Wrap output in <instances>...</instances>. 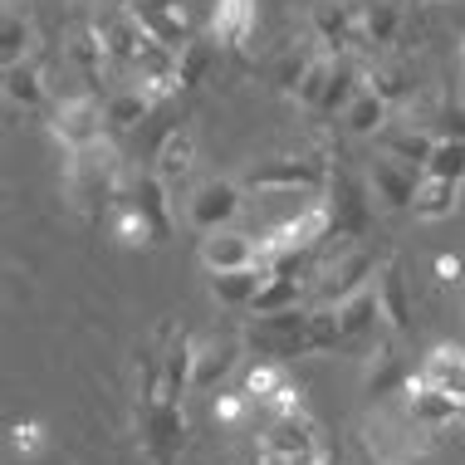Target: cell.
<instances>
[{"instance_id": "6da1fadb", "label": "cell", "mask_w": 465, "mask_h": 465, "mask_svg": "<svg viewBox=\"0 0 465 465\" xmlns=\"http://www.w3.org/2000/svg\"><path fill=\"white\" fill-rule=\"evenodd\" d=\"M123 186H128V172H123V157L108 137L84 153H64V192L89 221H108Z\"/></svg>"}, {"instance_id": "7a4b0ae2", "label": "cell", "mask_w": 465, "mask_h": 465, "mask_svg": "<svg viewBox=\"0 0 465 465\" xmlns=\"http://www.w3.org/2000/svg\"><path fill=\"white\" fill-rule=\"evenodd\" d=\"M333 182V153L329 147H299L284 157H265L245 172V192H304V196H323Z\"/></svg>"}, {"instance_id": "3957f363", "label": "cell", "mask_w": 465, "mask_h": 465, "mask_svg": "<svg viewBox=\"0 0 465 465\" xmlns=\"http://www.w3.org/2000/svg\"><path fill=\"white\" fill-rule=\"evenodd\" d=\"M245 348L255 358H274V362L313 353V309L299 304L284 313H255V323L245 329Z\"/></svg>"}, {"instance_id": "277c9868", "label": "cell", "mask_w": 465, "mask_h": 465, "mask_svg": "<svg viewBox=\"0 0 465 465\" xmlns=\"http://www.w3.org/2000/svg\"><path fill=\"white\" fill-rule=\"evenodd\" d=\"M186 446V411L172 397L137 401V450L153 465H177Z\"/></svg>"}, {"instance_id": "5b68a950", "label": "cell", "mask_w": 465, "mask_h": 465, "mask_svg": "<svg viewBox=\"0 0 465 465\" xmlns=\"http://www.w3.org/2000/svg\"><path fill=\"white\" fill-rule=\"evenodd\" d=\"M260 460L265 465H329L319 426L309 421V411L294 417H270V426L260 431Z\"/></svg>"}, {"instance_id": "8992f818", "label": "cell", "mask_w": 465, "mask_h": 465, "mask_svg": "<svg viewBox=\"0 0 465 465\" xmlns=\"http://www.w3.org/2000/svg\"><path fill=\"white\" fill-rule=\"evenodd\" d=\"M49 133L64 153H84V147L104 143L108 137V113H104V94H64L49 104Z\"/></svg>"}, {"instance_id": "52a82bcc", "label": "cell", "mask_w": 465, "mask_h": 465, "mask_svg": "<svg viewBox=\"0 0 465 465\" xmlns=\"http://www.w3.org/2000/svg\"><path fill=\"white\" fill-rule=\"evenodd\" d=\"M309 35L323 54H362V5L358 0H313Z\"/></svg>"}, {"instance_id": "ba28073f", "label": "cell", "mask_w": 465, "mask_h": 465, "mask_svg": "<svg viewBox=\"0 0 465 465\" xmlns=\"http://www.w3.org/2000/svg\"><path fill=\"white\" fill-rule=\"evenodd\" d=\"M323 201H329V216H333L329 241H362V235H368V221L377 211L368 182H358L353 172L333 167V182H329V192H323Z\"/></svg>"}, {"instance_id": "9c48e42d", "label": "cell", "mask_w": 465, "mask_h": 465, "mask_svg": "<svg viewBox=\"0 0 465 465\" xmlns=\"http://www.w3.org/2000/svg\"><path fill=\"white\" fill-rule=\"evenodd\" d=\"M245 211V182H225V177H211L201 182L192 196H186V221H192L196 235H211V231H225L235 225Z\"/></svg>"}, {"instance_id": "30bf717a", "label": "cell", "mask_w": 465, "mask_h": 465, "mask_svg": "<svg viewBox=\"0 0 465 465\" xmlns=\"http://www.w3.org/2000/svg\"><path fill=\"white\" fill-rule=\"evenodd\" d=\"M372 289H377V304H382V323L392 338H407L417 329V294H411V280L401 270V260L387 255L372 274Z\"/></svg>"}, {"instance_id": "8fae6325", "label": "cell", "mask_w": 465, "mask_h": 465, "mask_svg": "<svg viewBox=\"0 0 465 465\" xmlns=\"http://www.w3.org/2000/svg\"><path fill=\"white\" fill-rule=\"evenodd\" d=\"M456 411H460V401L446 397L441 387H431L421 372L407 377V387H401V417L417 426V431H426V436L446 431V426H456Z\"/></svg>"}, {"instance_id": "7c38bea8", "label": "cell", "mask_w": 465, "mask_h": 465, "mask_svg": "<svg viewBox=\"0 0 465 465\" xmlns=\"http://www.w3.org/2000/svg\"><path fill=\"white\" fill-rule=\"evenodd\" d=\"M123 201L153 225L157 245L172 241V231H177V216H172V186L157 177V172H128V186H123Z\"/></svg>"}, {"instance_id": "4fadbf2b", "label": "cell", "mask_w": 465, "mask_h": 465, "mask_svg": "<svg viewBox=\"0 0 465 465\" xmlns=\"http://www.w3.org/2000/svg\"><path fill=\"white\" fill-rule=\"evenodd\" d=\"M250 353L245 348V333H211V338H196V368H192V387L196 392H221V382L241 368V358Z\"/></svg>"}, {"instance_id": "5bb4252c", "label": "cell", "mask_w": 465, "mask_h": 465, "mask_svg": "<svg viewBox=\"0 0 465 465\" xmlns=\"http://www.w3.org/2000/svg\"><path fill=\"white\" fill-rule=\"evenodd\" d=\"M201 270L206 274H225V270H245V265H260V235H245L235 225L225 231H211L201 235Z\"/></svg>"}, {"instance_id": "9a60e30c", "label": "cell", "mask_w": 465, "mask_h": 465, "mask_svg": "<svg viewBox=\"0 0 465 465\" xmlns=\"http://www.w3.org/2000/svg\"><path fill=\"white\" fill-rule=\"evenodd\" d=\"M64 59H69V69L79 74L94 94L104 89V79L113 69V54H108V45H104V35H98L94 20L89 25H74V30L64 35Z\"/></svg>"}, {"instance_id": "2e32d148", "label": "cell", "mask_w": 465, "mask_h": 465, "mask_svg": "<svg viewBox=\"0 0 465 465\" xmlns=\"http://www.w3.org/2000/svg\"><path fill=\"white\" fill-rule=\"evenodd\" d=\"M417 182H421L417 167H407V162H397V157H382V153H377L372 167H368V192L382 211H411Z\"/></svg>"}, {"instance_id": "e0dca14e", "label": "cell", "mask_w": 465, "mask_h": 465, "mask_svg": "<svg viewBox=\"0 0 465 465\" xmlns=\"http://www.w3.org/2000/svg\"><path fill=\"white\" fill-rule=\"evenodd\" d=\"M123 5L137 15V25H143L153 40L182 49L186 40H192V15H186V0H123Z\"/></svg>"}, {"instance_id": "ac0fdd59", "label": "cell", "mask_w": 465, "mask_h": 465, "mask_svg": "<svg viewBox=\"0 0 465 465\" xmlns=\"http://www.w3.org/2000/svg\"><path fill=\"white\" fill-rule=\"evenodd\" d=\"M260 25V0H211L206 40L216 49H241Z\"/></svg>"}, {"instance_id": "d6986e66", "label": "cell", "mask_w": 465, "mask_h": 465, "mask_svg": "<svg viewBox=\"0 0 465 465\" xmlns=\"http://www.w3.org/2000/svg\"><path fill=\"white\" fill-rule=\"evenodd\" d=\"M372 143H377V153H382V157H397V162H407V167L426 172L431 147H436V133L421 128V123H411V118H392L382 133L372 137Z\"/></svg>"}, {"instance_id": "ffe728a7", "label": "cell", "mask_w": 465, "mask_h": 465, "mask_svg": "<svg viewBox=\"0 0 465 465\" xmlns=\"http://www.w3.org/2000/svg\"><path fill=\"white\" fill-rule=\"evenodd\" d=\"M5 104L10 108H25V113H40L54 104V94H49V69H45V59L40 54H30V59H20V64H5Z\"/></svg>"}, {"instance_id": "44dd1931", "label": "cell", "mask_w": 465, "mask_h": 465, "mask_svg": "<svg viewBox=\"0 0 465 465\" xmlns=\"http://www.w3.org/2000/svg\"><path fill=\"white\" fill-rule=\"evenodd\" d=\"M94 25H98V35H104V45L113 54V69L128 74L133 59H137V49L147 45V30L137 25V15L128 5H113V10H104V15H94Z\"/></svg>"}, {"instance_id": "7402d4cb", "label": "cell", "mask_w": 465, "mask_h": 465, "mask_svg": "<svg viewBox=\"0 0 465 465\" xmlns=\"http://www.w3.org/2000/svg\"><path fill=\"white\" fill-rule=\"evenodd\" d=\"M368 89V64H362L358 54H338L333 59V74H329V89L319 98V113L313 118H343L348 104Z\"/></svg>"}, {"instance_id": "603a6c76", "label": "cell", "mask_w": 465, "mask_h": 465, "mask_svg": "<svg viewBox=\"0 0 465 465\" xmlns=\"http://www.w3.org/2000/svg\"><path fill=\"white\" fill-rule=\"evenodd\" d=\"M401 25H407V5L401 0H372V5H362V49L368 54H392L401 40Z\"/></svg>"}, {"instance_id": "cb8c5ba5", "label": "cell", "mask_w": 465, "mask_h": 465, "mask_svg": "<svg viewBox=\"0 0 465 465\" xmlns=\"http://www.w3.org/2000/svg\"><path fill=\"white\" fill-rule=\"evenodd\" d=\"M270 265L260 260V265H245V270H225V274H211V299H216L221 309H255L260 289L270 280Z\"/></svg>"}, {"instance_id": "d4e9b609", "label": "cell", "mask_w": 465, "mask_h": 465, "mask_svg": "<svg viewBox=\"0 0 465 465\" xmlns=\"http://www.w3.org/2000/svg\"><path fill=\"white\" fill-rule=\"evenodd\" d=\"M368 84H372V89L382 94L392 108H407L411 98L421 94V84H417V69H411L407 59H397V54H377L372 64H368Z\"/></svg>"}, {"instance_id": "484cf974", "label": "cell", "mask_w": 465, "mask_h": 465, "mask_svg": "<svg viewBox=\"0 0 465 465\" xmlns=\"http://www.w3.org/2000/svg\"><path fill=\"white\" fill-rule=\"evenodd\" d=\"M157 177L172 186V192H177L182 182H192V172H196V133L192 128H172L167 137H162L157 143Z\"/></svg>"}, {"instance_id": "4316f807", "label": "cell", "mask_w": 465, "mask_h": 465, "mask_svg": "<svg viewBox=\"0 0 465 465\" xmlns=\"http://www.w3.org/2000/svg\"><path fill=\"white\" fill-rule=\"evenodd\" d=\"M456 211H460V182H446V177L421 172L417 196H411V216L417 221H450Z\"/></svg>"}, {"instance_id": "83f0119b", "label": "cell", "mask_w": 465, "mask_h": 465, "mask_svg": "<svg viewBox=\"0 0 465 465\" xmlns=\"http://www.w3.org/2000/svg\"><path fill=\"white\" fill-rule=\"evenodd\" d=\"M368 362V392L372 397H401V387H407V362H401V353H397V338L387 333L382 343H377V353L372 358H362Z\"/></svg>"}, {"instance_id": "f1b7e54d", "label": "cell", "mask_w": 465, "mask_h": 465, "mask_svg": "<svg viewBox=\"0 0 465 465\" xmlns=\"http://www.w3.org/2000/svg\"><path fill=\"white\" fill-rule=\"evenodd\" d=\"M431 387H441L446 397H465V348H456V343H436L431 353L421 358V368H417Z\"/></svg>"}, {"instance_id": "f546056e", "label": "cell", "mask_w": 465, "mask_h": 465, "mask_svg": "<svg viewBox=\"0 0 465 465\" xmlns=\"http://www.w3.org/2000/svg\"><path fill=\"white\" fill-rule=\"evenodd\" d=\"M392 113H397V108L368 84V89H362L353 104H348V113H343L338 123H343V128L353 133V137H377V133L387 128V123H392Z\"/></svg>"}, {"instance_id": "4dcf8cb0", "label": "cell", "mask_w": 465, "mask_h": 465, "mask_svg": "<svg viewBox=\"0 0 465 465\" xmlns=\"http://www.w3.org/2000/svg\"><path fill=\"white\" fill-rule=\"evenodd\" d=\"M333 59H338V54H323V49L313 45V54L304 59V69H299L294 89H289V104H299L304 113H319V98H323V89H329Z\"/></svg>"}, {"instance_id": "1f68e13d", "label": "cell", "mask_w": 465, "mask_h": 465, "mask_svg": "<svg viewBox=\"0 0 465 465\" xmlns=\"http://www.w3.org/2000/svg\"><path fill=\"white\" fill-rule=\"evenodd\" d=\"M104 113H108V133H128V128H137V123L153 113V98H147V94L128 79L123 89H108V94H104Z\"/></svg>"}, {"instance_id": "d6a6232c", "label": "cell", "mask_w": 465, "mask_h": 465, "mask_svg": "<svg viewBox=\"0 0 465 465\" xmlns=\"http://www.w3.org/2000/svg\"><path fill=\"white\" fill-rule=\"evenodd\" d=\"M35 25L20 5H5L0 10V64H20V59L35 54Z\"/></svg>"}, {"instance_id": "836d02e7", "label": "cell", "mask_w": 465, "mask_h": 465, "mask_svg": "<svg viewBox=\"0 0 465 465\" xmlns=\"http://www.w3.org/2000/svg\"><path fill=\"white\" fill-rule=\"evenodd\" d=\"M216 54H221V49L211 45V40H201V35H192V40L177 49V84H182V94L206 84V74H211V64H216Z\"/></svg>"}, {"instance_id": "e575fe53", "label": "cell", "mask_w": 465, "mask_h": 465, "mask_svg": "<svg viewBox=\"0 0 465 465\" xmlns=\"http://www.w3.org/2000/svg\"><path fill=\"white\" fill-rule=\"evenodd\" d=\"M299 304H309V284L289 280V274H270L250 313H284V309H299Z\"/></svg>"}, {"instance_id": "d590c367", "label": "cell", "mask_w": 465, "mask_h": 465, "mask_svg": "<svg viewBox=\"0 0 465 465\" xmlns=\"http://www.w3.org/2000/svg\"><path fill=\"white\" fill-rule=\"evenodd\" d=\"M284 382H289V368H284V362H274V358H255V362L245 368V377H241V387L260 401V407H265V401L280 392Z\"/></svg>"}, {"instance_id": "8d00e7d4", "label": "cell", "mask_w": 465, "mask_h": 465, "mask_svg": "<svg viewBox=\"0 0 465 465\" xmlns=\"http://www.w3.org/2000/svg\"><path fill=\"white\" fill-rule=\"evenodd\" d=\"M426 172H431V177H446V182H460V186H465V137H436Z\"/></svg>"}, {"instance_id": "74e56055", "label": "cell", "mask_w": 465, "mask_h": 465, "mask_svg": "<svg viewBox=\"0 0 465 465\" xmlns=\"http://www.w3.org/2000/svg\"><path fill=\"white\" fill-rule=\"evenodd\" d=\"M255 407H260V401L250 397L245 387H241V392H216V397H211V417H216V421L225 426V431H235V426H245V421H250V411H255Z\"/></svg>"}, {"instance_id": "f35d334b", "label": "cell", "mask_w": 465, "mask_h": 465, "mask_svg": "<svg viewBox=\"0 0 465 465\" xmlns=\"http://www.w3.org/2000/svg\"><path fill=\"white\" fill-rule=\"evenodd\" d=\"M10 446H15L20 456H40L45 450V426L40 421H15L10 426Z\"/></svg>"}, {"instance_id": "ab89813d", "label": "cell", "mask_w": 465, "mask_h": 465, "mask_svg": "<svg viewBox=\"0 0 465 465\" xmlns=\"http://www.w3.org/2000/svg\"><path fill=\"white\" fill-rule=\"evenodd\" d=\"M265 407H270V417H294V411H304V387H299L294 377H289V382L265 401Z\"/></svg>"}, {"instance_id": "60d3db41", "label": "cell", "mask_w": 465, "mask_h": 465, "mask_svg": "<svg viewBox=\"0 0 465 465\" xmlns=\"http://www.w3.org/2000/svg\"><path fill=\"white\" fill-rule=\"evenodd\" d=\"M431 270H436V280H441V284H456L460 280V260L456 255H436Z\"/></svg>"}, {"instance_id": "b9f144b4", "label": "cell", "mask_w": 465, "mask_h": 465, "mask_svg": "<svg viewBox=\"0 0 465 465\" xmlns=\"http://www.w3.org/2000/svg\"><path fill=\"white\" fill-rule=\"evenodd\" d=\"M456 426H460V431H465V397H460V411H456Z\"/></svg>"}, {"instance_id": "7bdbcfd3", "label": "cell", "mask_w": 465, "mask_h": 465, "mask_svg": "<svg viewBox=\"0 0 465 465\" xmlns=\"http://www.w3.org/2000/svg\"><path fill=\"white\" fill-rule=\"evenodd\" d=\"M74 5H84V10H94V5H104V0H74Z\"/></svg>"}, {"instance_id": "ee69618b", "label": "cell", "mask_w": 465, "mask_h": 465, "mask_svg": "<svg viewBox=\"0 0 465 465\" xmlns=\"http://www.w3.org/2000/svg\"><path fill=\"white\" fill-rule=\"evenodd\" d=\"M460 104H465V64H460Z\"/></svg>"}, {"instance_id": "f6af8a7d", "label": "cell", "mask_w": 465, "mask_h": 465, "mask_svg": "<svg viewBox=\"0 0 465 465\" xmlns=\"http://www.w3.org/2000/svg\"><path fill=\"white\" fill-rule=\"evenodd\" d=\"M401 5H426V0H401Z\"/></svg>"}, {"instance_id": "bcb514c9", "label": "cell", "mask_w": 465, "mask_h": 465, "mask_svg": "<svg viewBox=\"0 0 465 465\" xmlns=\"http://www.w3.org/2000/svg\"><path fill=\"white\" fill-rule=\"evenodd\" d=\"M460 64H465V40H460Z\"/></svg>"}, {"instance_id": "7dc6e473", "label": "cell", "mask_w": 465, "mask_h": 465, "mask_svg": "<svg viewBox=\"0 0 465 465\" xmlns=\"http://www.w3.org/2000/svg\"><path fill=\"white\" fill-rule=\"evenodd\" d=\"M5 5H25V0H5Z\"/></svg>"}]
</instances>
